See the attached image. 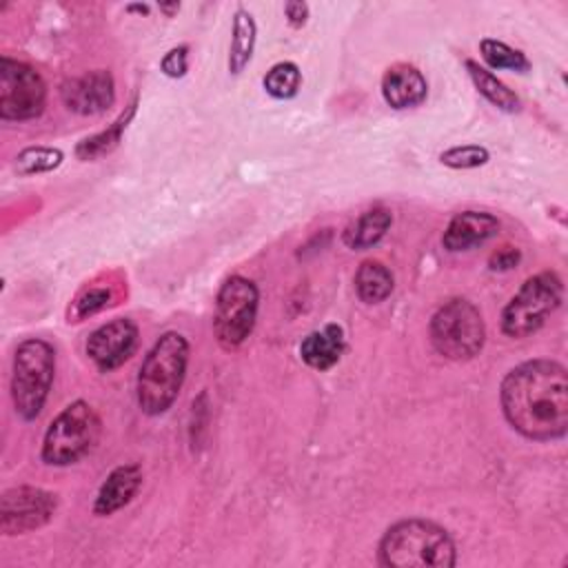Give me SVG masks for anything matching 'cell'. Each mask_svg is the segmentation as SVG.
Here are the masks:
<instances>
[{"mask_svg":"<svg viewBox=\"0 0 568 568\" xmlns=\"http://www.w3.org/2000/svg\"><path fill=\"white\" fill-rule=\"evenodd\" d=\"M499 404L508 426L530 442H555L568 430V373L555 359H528L510 368L499 384Z\"/></svg>","mask_w":568,"mask_h":568,"instance_id":"cell-1","label":"cell"},{"mask_svg":"<svg viewBox=\"0 0 568 568\" xmlns=\"http://www.w3.org/2000/svg\"><path fill=\"white\" fill-rule=\"evenodd\" d=\"M377 559L388 568H453L457 548L444 526L410 517L386 528L377 546Z\"/></svg>","mask_w":568,"mask_h":568,"instance_id":"cell-2","label":"cell"},{"mask_svg":"<svg viewBox=\"0 0 568 568\" xmlns=\"http://www.w3.org/2000/svg\"><path fill=\"white\" fill-rule=\"evenodd\" d=\"M189 351V339L178 331L162 333L149 348L135 382L138 406L144 415L158 417L175 404L186 377Z\"/></svg>","mask_w":568,"mask_h":568,"instance_id":"cell-3","label":"cell"},{"mask_svg":"<svg viewBox=\"0 0 568 568\" xmlns=\"http://www.w3.org/2000/svg\"><path fill=\"white\" fill-rule=\"evenodd\" d=\"M55 377V351L40 337L18 344L11 364V402L22 422H33L49 397Z\"/></svg>","mask_w":568,"mask_h":568,"instance_id":"cell-4","label":"cell"},{"mask_svg":"<svg viewBox=\"0 0 568 568\" xmlns=\"http://www.w3.org/2000/svg\"><path fill=\"white\" fill-rule=\"evenodd\" d=\"M102 419L95 408L75 399L67 404L47 426L40 457L49 466H71L87 457L100 442Z\"/></svg>","mask_w":568,"mask_h":568,"instance_id":"cell-5","label":"cell"},{"mask_svg":"<svg viewBox=\"0 0 568 568\" xmlns=\"http://www.w3.org/2000/svg\"><path fill=\"white\" fill-rule=\"evenodd\" d=\"M433 348L453 362L473 359L486 344V324L479 308L466 297H450L430 317Z\"/></svg>","mask_w":568,"mask_h":568,"instance_id":"cell-6","label":"cell"},{"mask_svg":"<svg viewBox=\"0 0 568 568\" xmlns=\"http://www.w3.org/2000/svg\"><path fill=\"white\" fill-rule=\"evenodd\" d=\"M564 302V282L555 271L530 275L501 311V333L524 339L537 333Z\"/></svg>","mask_w":568,"mask_h":568,"instance_id":"cell-7","label":"cell"},{"mask_svg":"<svg viewBox=\"0 0 568 568\" xmlns=\"http://www.w3.org/2000/svg\"><path fill=\"white\" fill-rule=\"evenodd\" d=\"M260 306V291L253 280L231 275L220 284L213 313V331L222 348L233 351L253 333Z\"/></svg>","mask_w":568,"mask_h":568,"instance_id":"cell-8","label":"cell"},{"mask_svg":"<svg viewBox=\"0 0 568 568\" xmlns=\"http://www.w3.org/2000/svg\"><path fill=\"white\" fill-rule=\"evenodd\" d=\"M47 84L27 62L11 55L0 60V118L4 122H27L42 115Z\"/></svg>","mask_w":568,"mask_h":568,"instance_id":"cell-9","label":"cell"},{"mask_svg":"<svg viewBox=\"0 0 568 568\" xmlns=\"http://www.w3.org/2000/svg\"><path fill=\"white\" fill-rule=\"evenodd\" d=\"M58 510V495L40 486H13L0 497V532L24 535L47 526Z\"/></svg>","mask_w":568,"mask_h":568,"instance_id":"cell-10","label":"cell"},{"mask_svg":"<svg viewBox=\"0 0 568 568\" xmlns=\"http://www.w3.org/2000/svg\"><path fill=\"white\" fill-rule=\"evenodd\" d=\"M138 348V326L129 317H115L95 331L87 339V355L100 373L120 368Z\"/></svg>","mask_w":568,"mask_h":568,"instance_id":"cell-11","label":"cell"},{"mask_svg":"<svg viewBox=\"0 0 568 568\" xmlns=\"http://www.w3.org/2000/svg\"><path fill=\"white\" fill-rule=\"evenodd\" d=\"M60 98L64 106L80 115L104 113L115 102V82L111 71L95 69L75 78H67L60 84Z\"/></svg>","mask_w":568,"mask_h":568,"instance_id":"cell-12","label":"cell"},{"mask_svg":"<svg viewBox=\"0 0 568 568\" xmlns=\"http://www.w3.org/2000/svg\"><path fill=\"white\" fill-rule=\"evenodd\" d=\"M499 233V220L486 211H462L450 217L442 244L450 253L475 248Z\"/></svg>","mask_w":568,"mask_h":568,"instance_id":"cell-13","label":"cell"},{"mask_svg":"<svg viewBox=\"0 0 568 568\" xmlns=\"http://www.w3.org/2000/svg\"><path fill=\"white\" fill-rule=\"evenodd\" d=\"M428 95V84L422 71L408 62H397L382 78V98L390 109L419 106Z\"/></svg>","mask_w":568,"mask_h":568,"instance_id":"cell-14","label":"cell"},{"mask_svg":"<svg viewBox=\"0 0 568 568\" xmlns=\"http://www.w3.org/2000/svg\"><path fill=\"white\" fill-rule=\"evenodd\" d=\"M142 486V468L138 464H120L115 466L106 479L102 481L95 501H93V515L109 517L133 501Z\"/></svg>","mask_w":568,"mask_h":568,"instance_id":"cell-15","label":"cell"},{"mask_svg":"<svg viewBox=\"0 0 568 568\" xmlns=\"http://www.w3.org/2000/svg\"><path fill=\"white\" fill-rule=\"evenodd\" d=\"M344 346H346L344 328L339 324H326L317 331H311L302 339L300 357L306 366L315 371H328L339 362Z\"/></svg>","mask_w":568,"mask_h":568,"instance_id":"cell-16","label":"cell"},{"mask_svg":"<svg viewBox=\"0 0 568 568\" xmlns=\"http://www.w3.org/2000/svg\"><path fill=\"white\" fill-rule=\"evenodd\" d=\"M393 224V213L386 206H373L357 215L344 231L342 240L353 251H366L382 242Z\"/></svg>","mask_w":568,"mask_h":568,"instance_id":"cell-17","label":"cell"},{"mask_svg":"<svg viewBox=\"0 0 568 568\" xmlns=\"http://www.w3.org/2000/svg\"><path fill=\"white\" fill-rule=\"evenodd\" d=\"M395 286L390 268L379 260H364L355 273V293L364 304L384 302Z\"/></svg>","mask_w":568,"mask_h":568,"instance_id":"cell-18","label":"cell"},{"mask_svg":"<svg viewBox=\"0 0 568 568\" xmlns=\"http://www.w3.org/2000/svg\"><path fill=\"white\" fill-rule=\"evenodd\" d=\"M255 38H257V27L253 16L246 9H237L233 16V36H231V47H229V71L233 75L242 73L244 67L253 58L255 49Z\"/></svg>","mask_w":568,"mask_h":568,"instance_id":"cell-19","label":"cell"},{"mask_svg":"<svg viewBox=\"0 0 568 568\" xmlns=\"http://www.w3.org/2000/svg\"><path fill=\"white\" fill-rule=\"evenodd\" d=\"M466 69H468V75H470L475 89L490 104H495L497 109H501L506 113H517L521 109L519 95L513 89H508V84H504L495 73H490L488 69L479 67L475 60H466Z\"/></svg>","mask_w":568,"mask_h":568,"instance_id":"cell-20","label":"cell"},{"mask_svg":"<svg viewBox=\"0 0 568 568\" xmlns=\"http://www.w3.org/2000/svg\"><path fill=\"white\" fill-rule=\"evenodd\" d=\"M135 106H138V104H135V100H133V102L126 106V111H122V113L118 115V120L111 122L104 131H100V133H95V135H91V138H84V140L75 146V155H78L80 160L89 162V160H98V158L111 153V151L120 144L122 133H124L126 124L131 122V118H133V113H135Z\"/></svg>","mask_w":568,"mask_h":568,"instance_id":"cell-21","label":"cell"},{"mask_svg":"<svg viewBox=\"0 0 568 568\" xmlns=\"http://www.w3.org/2000/svg\"><path fill=\"white\" fill-rule=\"evenodd\" d=\"M262 84H264V89H266V93L271 98H275V100H291V98L297 95V91L302 87V71H300V67L295 62L284 60V62L273 64L266 71Z\"/></svg>","mask_w":568,"mask_h":568,"instance_id":"cell-22","label":"cell"},{"mask_svg":"<svg viewBox=\"0 0 568 568\" xmlns=\"http://www.w3.org/2000/svg\"><path fill=\"white\" fill-rule=\"evenodd\" d=\"M64 160V153L55 146H27L13 160V171L18 175H38L55 171Z\"/></svg>","mask_w":568,"mask_h":568,"instance_id":"cell-23","label":"cell"},{"mask_svg":"<svg viewBox=\"0 0 568 568\" xmlns=\"http://www.w3.org/2000/svg\"><path fill=\"white\" fill-rule=\"evenodd\" d=\"M479 51L484 62L490 69H508V71H517V73H526L530 69L528 58L524 55V51L513 49L510 44L495 40V38H484L479 42Z\"/></svg>","mask_w":568,"mask_h":568,"instance_id":"cell-24","label":"cell"},{"mask_svg":"<svg viewBox=\"0 0 568 568\" xmlns=\"http://www.w3.org/2000/svg\"><path fill=\"white\" fill-rule=\"evenodd\" d=\"M115 302V288L113 284H89L71 304L69 308V322H82L104 308H109Z\"/></svg>","mask_w":568,"mask_h":568,"instance_id":"cell-25","label":"cell"},{"mask_svg":"<svg viewBox=\"0 0 568 568\" xmlns=\"http://www.w3.org/2000/svg\"><path fill=\"white\" fill-rule=\"evenodd\" d=\"M490 160L486 146L479 144H457L439 153V162L448 169H477Z\"/></svg>","mask_w":568,"mask_h":568,"instance_id":"cell-26","label":"cell"},{"mask_svg":"<svg viewBox=\"0 0 568 568\" xmlns=\"http://www.w3.org/2000/svg\"><path fill=\"white\" fill-rule=\"evenodd\" d=\"M160 69L169 78L186 75V71H189V47L180 44V47H173L171 51H166L162 62H160Z\"/></svg>","mask_w":568,"mask_h":568,"instance_id":"cell-27","label":"cell"},{"mask_svg":"<svg viewBox=\"0 0 568 568\" xmlns=\"http://www.w3.org/2000/svg\"><path fill=\"white\" fill-rule=\"evenodd\" d=\"M519 260H521L519 248H515V246H501V248H497V251L488 257V268H490V271H510V268H515V266L519 264Z\"/></svg>","mask_w":568,"mask_h":568,"instance_id":"cell-28","label":"cell"},{"mask_svg":"<svg viewBox=\"0 0 568 568\" xmlns=\"http://www.w3.org/2000/svg\"><path fill=\"white\" fill-rule=\"evenodd\" d=\"M284 16H286V22L293 27V29H302L308 20V4L306 2H300V0H293V2H286L284 4Z\"/></svg>","mask_w":568,"mask_h":568,"instance_id":"cell-29","label":"cell"},{"mask_svg":"<svg viewBox=\"0 0 568 568\" xmlns=\"http://www.w3.org/2000/svg\"><path fill=\"white\" fill-rule=\"evenodd\" d=\"M160 11H164L166 16H173L175 11H180V4H178V2H171V4H164V2H162V4H160Z\"/></svg>","mask_w":568,"mask_h":568,"instance_id":"cell-30","label":"cell"},{"mask_svg":"<svg viewBox=\"0 0 568 568\" xmlns=\"http://www.w3.org/2000/svg\"><path fill=\"white\" fill-rule=\"evenodd\" d=\"M126 11H140V13H146L149 11V4H129Z\"/></svg>","mask_w":568,"mask_h":568,"instance_id":"cell-31","label":"cell"}]
</instances>
